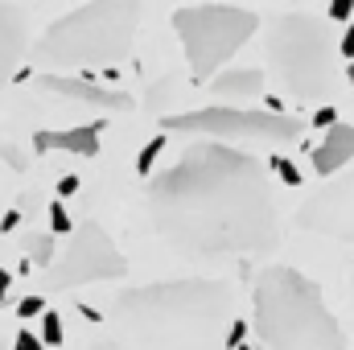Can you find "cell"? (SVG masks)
<instances>
[{"instance_id": "1", "label": "cell", "mask_w": 354, "mask_h": 350, "mask_svg": "<svg viewBox=\"0 0 354 350\" xmlns=\"http://www.w3.org/2000/svg\"><path fill=\"white\" fill-rule=\"evenodd\" d=\"M149 219L189 260H243L280 243V214L264 165L218 140H194L149 177Z\"/></svg>"}, {"instance_id": "2", "label": "cell", "mask_w": 354, "mask_h": 350, "mask_svg": "<svg viewBox=\"0 0 354 350\" xmlns=\"http://www.w3.org/2000/svg\"><path fill=\"white\" fill-rule=\"evenodd\" d=\"M231 313V288L223 280H157L145 288H124L115 297V317L149 347H181L206 338Z\"/></svg>"}, {"instance_id": "3", "label": "cell", "mask_w": 354, "mask_h": 350, "mask_svg": "<svg viewBox=\"0 0 354 350\" xmlns=\"http://www.w3.org/2000/svg\"><path fill=\"white\" fill-rule=\"evenodd\" d=\"M252 305L256 334L268 350H346V334L322 288L288 264H272L256 276Z\"/></svg>"}, {"instance_id": "4", "label": "cell", "mask_w": 354, "mask_h": 350, "mask_svg": "<svg viewBox=\"0 0 354 350\" xmlns=\"http://www.w3.org/2000/svg\"><path fill=\"white\" fill-rule=\"evenodd\" d=\"M140 29L136 4H79L58 17L33 46L41 75H75L115 66L132 54Z\"/></svg>"}, {"instance_id": "5", "label": "cell", "mask_w": 354, "mask_h": 350, "mask_svg": "<svg viewBox=\"0 0 354 350\" xmlns=\"http://www.w3.org/2000/svg\"><path fill=\"white\" fill-rule=\"evenodd\" d=\"M268 54L272 66L280 75V83L297 103H322L334 83H338V62H334V46L326 33V21L309 17V12H284L272 21L268 29Z\"/></svg>"}, {"instance_id": "6", "label": "cell", "mask_w": 354, "mask_h": 350, "mask_svg": "<svg viewBox=\"0 0 354 350\" xmlns=\"http://www.w3.org/2000/svg\"><path fill=\"white\" fill-rule=\"evenodd\" d=\"M174 29L181 37V54L194 79H214L260 29L252 8L239 4H181L174 12Z\"/></svg>"}, {"instance_id": "7", "label": "cell", "mask_w": 354, "mask_h": 350, "mask_svg": "<svg viewBox=\"0 0 354 350\" xmlns=\"http://www.w3.org/2000/svg\"><path fill=\"white\" fill-rule=\"evenodd\" d=\"M169 132H185V136H210L218 145L231 140H268V145H288L305 132L301 120L272 111V107H198V111H181V116H165L161 120Z\"/></svg>"}, {"instance_id": "8", "label": "cell", "mask_w": 354, "mask_h": 350, "mask_svg": "<svg viewBox=\"0 0 354 350\" xmlns=\"http://www.w3.org/2000/svg\"><path fill=\"white\" fill-rule=\"evenodd\" d=\"M46 272H50V288H79V284H99V280L128 276V260L120 256L115 239L95 219H83V223H75L71 243L62 248V256Z\"/></svg>"}, {"instance_id": "9", "label": "cell", "mask_w": 354, "mask_h": 350, "mask_svg": "<svg viewBox=\"0 0 354 350\" xmlns=\"http://www.w3.org/2000/svg\"><path fill=\"white\" fill-rule=\"evenodd\" d=\"M37 87L50 91V95H62V99H75V103H87V107H103V111H128L132 107L128 91L103 87V83L79 79V75H37Z\"/></svg>"}, {"instance_id": "10", "label": "cell", "mask_w": 354, "mask_h": 350, "mask_svg": "<svg viewBox=\"0 0 354 350\" xmlns=\"http://www.w3.org/2000/svg\"><path fill=\"white\" fill-rule=\"evenodd\" d=\"M99 136H103V120L79 124V128H62V132H37L33 149L37 153H75V157H95L99 153Z\"/></svg>"}, {"instance_id": "11", "label": "cell", "mask_w": 354, "mask_h": 350, "mask_svg": "<svg viewBox=\"0 0 354 350\" xmlns=\"http://www.w3.org/2000/svg\"><path fill=\"white\" fill-rule=\"evenodd\" d=\"M25 50H29V37H25L21 12L8 8V4H0V95H4V87H8V79L17 75Z\"/></svg>"}, {"instance_id": "12", "label": "cell", "mask_w": 354, "mask_h": 350, "mask_svg": "<svg viewBox=\"0 0 354 350\" xmlns=\"http://www.w3.org/2000/svg\"><path fill=\"white\" fill-rule=\"evenodd\" d=\"M351 157H354V128L334 124V128H326V140L313 149V169L317 174H338Z\"/></svg>"}, {"instance_id": "13", "label": "cell", "mask_w": 354, "mask_h": 350, "mask_svg": "<svg viewBox=\"0 0 354 350\" xmlns=\"http://www.w3.org/2000/svg\"><path fill=\"white\" fill-rule=\"evenodd\" d=\"M218 99H227V107H231V99H252V95H260L264 91V71L260 66H243V71H218L214 79H210V87Z\"/></svg>"}, {"instance_id": "14", "label": "cell", "mask_w": 354, "mask_h": 350, "mask_svg": "<svg viewBox=\"0 0 354 350\" xmlns=\"http://www.w3.org/2000/svg\"><path fill=\"white\" fill-rule=\"evenodd\" d=\"M25 252H29V264H37V268H50V264L58 260V243H54V235H29Z\"/></svg>"}, {"instance_id": "15", "label": "cell", "mask_w": 354, "mask_h": 350, "mask_svg": "<svg viewBox=\"0 0 354 350\" xmlns=\"http://www.w3.org/2000/svg\"><path fill=\"white\" fill-rule=\"evenodd\" d=\"M165 153V136H153L145 149H140V157H136V169H140V177H153V165H157V157Z\"/></svg>"}, {"instance_id": "16", "label": "cell", "mask_w": 354, "mask_h": 350, "mask_svg": "<svg viewBox=\"0 0 354 350\" xmlns=\"http://www.w3.org/2000/svg\"><path fill=\"white\" fill-rule=\"evenodd\" d=\"M41 347H62V322L58 313H41Z\"/></svg>"}, {"instance_id": "17", "label": "cell", "mask_w": 354, "mask_h": 350, "mask_svg": "<svg viewBox=\"0 0 354 350\" xmlns=\"http://www.w3.org/2000/svg\"><path fill=\"white\" fill-rule=\"evenodd\" d=\"M272 169L280 174V181H284V185H301V169H297L288 157H272Z\"/></svg>"}, {"instance_id": "18", "label": "cell", "mask_w": 354, "mask_h": 350, "mask_svg": "<svg viewBox=\"0 0 354 350\" xmlns=\"http://www.w3.org/2000/svg\"><path fill=\"white\" fill-rule=\"evenodd\" d=\"M50 231H54V235H62V231H75V223H71V214L62 210V202H54V206H50Z\"/></svg>"}, {"instance_id": "19", "label": "cell", "mask_w": 354, "mask_h": 350, "mask_svg": "<svg viewBox=\"0 0 354 350\" xmlns=\"http://www.w3.org/2000/svg\"><path fill=\"white\" fill-rule=\"evenodd\" d=\"M326 21H346V25H351L354 21V4L351 0H334V4L326 8Z\"/></svg>"}, {"instance_id": "20", "label": "cell", "mask_w": 354, "mask_h": 350, "mask_svg": "<svg viewBox=\"0 0 354 350\" xmlns=\"http://www.w3.org/2000/svg\"><path fill=\"white\" fill-rule=\"evenodd\" d=\"M46 313V301L41 297H25L21 305H17V317H41Z\"/></svg>"}, {"instance_id": "21", "label": "cell", "mask_w": 354, "mask_h": 350, "mask_svg": "<svg viewBox=\"0 0 354 350\" xmlns=\"http://www.w3.org/2000/svg\"><path fill=\"white\" fill-rule=\"evenodd\" d=\"M12 350H46V347H41V338H37V334H29V330H21V334L12 338Z\"/></svg>"}, {"instance_id": "22", "label": "cell", "mask_w": 354, "mask_h": 350, "mask_svg": "<svg viewBox=\"0 0 354 350\" xmlns=\"http://www.w3.org/2000/svg\"><path fill=\"white\" fill-rule=\"evenodd\" d=\"M338 54H342L346 62H354V21L346 25V33H342V42H338Z\"/></svg>"}, {"instance_id": "23", "label": "cell", "mask_w": 354, "mask_h": 350, "mask_svg": "<svg viewBox=\"0 0 354 350\" xmlns=\"http://www.w3.org/2000/svg\"><path fill=\"white\" fill-rule=\"evenodd\" d=\"M313 124H317V128H334V107H322V111L313 116Z\"/></svg>"}, {"instance_id": "24", "label": "cell", "mask_w": 354, "mask_h": 350, "mask_svg": "<svg viewBox=\"0 0 354 350\" xmlns=\"http://www.w3.org/2000/svg\"><path fill=\"white\" fill-rule=\"evenodd\" d=\"M75 190H79V177H62V181H58V194H62V198H71Z\"/></svg>"}, {"instance_id": "25", "label": "cell", "mask_w": 354, "mask_h": 350, "mask_svg": "<svg viewBox=\"0 0 354 350\" xmlns=\"http://www.w3.org/2000/svg\"><path fill=\"white\" fill-rule=\"evenodd\" d=\"M346 75H351V87H354V62H346Z\"/></svg>"}, {"instance_id": "26", "label": "cell", "mask_w": 354, "mask_h": 350, "mask_svg": "<svg viewBox=\"0 0 354 350\" xmlns=\"http://www.w3.org/2000/svg\"><path fill=\"white\" fill-rule=\"evenodd\" d=\"M0 350H8V347H4V338H0Z\"/></svg>"}, {"instance_id": "27", "label": "cell", "mask_w": 354, "mask_h": 350, "mask_svg": "<svg viewBox=\"0 0 354 350\" xmlns=\"http://www.w3.org/2000/svg\"><path fill=\"white\" fill-rule=\"evenodd\" d=\"M235 350H252V347H235Z\"/></svg>"}]
</instances>
